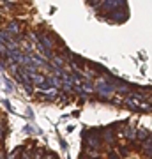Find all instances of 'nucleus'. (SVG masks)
<instances>
[{
	"mask_svg": "<svg viewBox=\"0 0 152 159\" xmlns=\"http://www.w3.org/2000/svg\"><path fill=\"white\" fill-rule=\"evenodd\" d=\"M83 138H85V140H87V142H89V147H94V148H99V147H101V145H103V140H101V138H99V134H97V133H96V131H94V129H87V131H85V133H83Z\"/></svg>",
	"mask_w": 152,
	"mask_h": 159,
	"instance_id": "1",
	"label": "nucleus"
},
{
	"mask_svg": "<svg viewBox=\"0 0 152 159\" xmlns=\"http://www.w3.org/2000/svg\"><path fill=\"white\" fill-rule=\"evenodd\" d=\"M96 90L99 92V96H103L104 99H108V97L113 96L115 87H113V83H108L106 80H104V81H99V85L96 87Z\"/></svg>",
	"mask_w": 152,
	"mask_h": 159,
	"instance_id": "2",
	"label": "nucleus"
},
{
	"mask_svg": "<svg viewBox=\"0 0 152 159\" xmlns=\"http://www.w3.org/2000/svg\"><path fill=\"white\" fill-rule=\"evenodd\" d=\"M7 32L11 35H18V32H20V25H18V21H11L9 25H7Z\"/></svg>",
	"mask_w": 152,
	"mask_h": 159,
	"instance_id": "3",
	"label": "nucleus"
},
{
	"mask_svg": "<svg viewBox=\"0 0 152 159\" xmlns=\"http://www.w3.org/2000/svg\"><path fill=\"white\" fill-rule=\"evenodd\" d=\"M147 136H150V131H149V129H143V127H141V129L136 131V138H138V140H141V142H143Z\"/></svg>",
	"mask_w": 152,
	"mask_h": 159,
	"instance_id": "4",
	"label": "nucleus"
},
{
	"mask_svg": "<svg viewBox=\"0 0 152 159\" xmlns=\"http://www.w3.org/2000/svg\"><path fill=\"white\" fill-rule=\"evenodd\" d=\"M124 136L127 138V140H135L136 138V131L133 129V127H127V129L124 131Z\"/></svg>",
	"mask_w": 152,
	"mask_h": 159,
	"instance_id": "5",
	"label": "nucleus"
},
{
	"mask_svg": "<svg viewBox=\"0 0 152 159\" xmlns=\"http://www.w3.org/2000/svg\"><path fill=\"white\" fill-rule=\"evenodd\" d=\"M4 138V127H2V124H0V140Z\"/></svg>",
	"mask_w": 152,
	"mask_h": 159,
	"instance_id": "6",
	"label": "nucleus"
}]
</instances>
